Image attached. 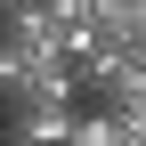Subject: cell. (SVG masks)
<instances>
[{"instance_id":"cell-5","label":"cell","mask_w":146,"mask_h":146,"mask_svg":"<svg viewBox=\"0 0 146 146\" xmlns=\"http://www.w3.org/2000/svg\"><path fill=\"white\" fill-rule=\"evenodd\" d=\"M16 65H25V49H8V41H0V98H8V81H16Z\"/></svg>"},{"instance_id":"cell-6","label":"cell","mask_w":146,"mask_h":146,"mask_svg":"<svg viewBox=\"0 0 146 146\" xmlns=\"http://www.w3.org/2000/svg\"><path fill=\"white\" fill-rule=\"evenodd\" d=\"M8 8H16V0H0V16H8Z\"/></svg>"},{"instance_id":"cell-2","label":"cell","mask_w":146,"mask_h":146,"mask_svg":"<svg viewBox=\"0 0 146 146\" xmlns=\"http://www.w3.org/2000/svg\"><path fill=\"white\" fill-rule=\"evenodd\" d=\"M81 106H0V146H65Z\"/></svg>"},{"instance_id":"cell-4","label":"cell","mask_w":146,"mask_h":146,"mask_svg":"<svg viewBox=\"0 0 146 146\" xmlns=\"http://www.w3.org/2000/svg\"><path fill=\"white\" fill-rule=\"evenodd\" d=\"M130 138H138L130 122H114V114L98 106V114H73V138H65V146H130Z\"/></svg>"},{"instance_id":"cell-1","label":"cell","mask_w":146,"mask_h":146,"mask_svg":"<svg viewBox=\"0 0 146 146\" xmlns=\"http://www.w3.org/2000/svg\"><path fill=\"white\" fill-rule=\"evenodd\" d=\"M73 98H81V73H73L65 57H25L0 106H73Z\"/></svg>"},{"instance_id":"cell-3","label":"cell","mask_w":146,"mask_h":146,"mask_svg":"<svg viewBox=\"0 0 146 146\" xmlns=\"http://www.w3.org/2000/svg\"><path fill=\"white\" fill-rule=\"evenodd\" d=\"M0 41L25 49V57H57V16H49V0H16V8L0 16Z\"/></svg>"}]
</instances>
